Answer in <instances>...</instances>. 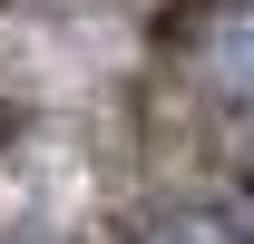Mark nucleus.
I'll return each instance as SVG.
<instances>
[{
  "label": "nucleus",
  "instance_id": "1",
  "mask_svg": "<svg viewBox=\"0 0 254 244\" xmlns=\"http://www.w3.org/2000/svg\"><path fill=\"white\" fill-rule=\"evenodd\" d=\"M176 59L215 108L254 118V0H195L176 20Z\"/></svg>",
  "mask_w": 254,
  "mask_h": 244
},
{
  "label": "nucleus",
  "instance_id": "2",
  "mask_svg": "<svg viewBox=\"0 0 254 244\" xmlns=\"http://www.w3.org/2000/svg\"><path fill=\"white\" fill-rule=\"evenodd\" d=\"M127 244H235V235H225L215 215H157V225H137Z\"/></svg>",
  "mask_w": 254,
  "mask_h": 244
},
{
  "label": "nucleus",
  "instance_id": "3",
  "mask_svg": "<svg viewBox=\"0 0 254 244\" xmlns=\"http://www.w3.org/2000/svg\"><path fill=\"white\" fill-rule=\"evenodd\" d=\"M245 244H254V185H245Z\"/></svg>",
  "mask_w": 254,
  "mask_h": 244
}]
</instances>
